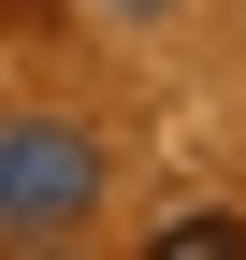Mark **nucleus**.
<instances>
[{
  "instance_id": "nucleus-1",
  "label": "nucleus",
  "mask_w": 246,
  "mask_h": 260,
  "mask_svg": "<svg viewBox=\"0 0 246 260\" xmlns=\"http://www.w3.org/2000/svg\"><path fill=\"white\" fill-rule=\"evenodd\" d=\"M102 203V130L73 116H0V246H58Z\"/></svg>"
},
{
  "instance_id": "nucleus-2",
  "label": "nucleus",
  "mask_w": 246,
  "mask_h": 260,
  "mask_svg": "<svg viewBox=\"0 0 246 260\" xmlns=\"http://www.w3.org/2000/svg\"><path fill=\"white\" fill-rule=\"evenodd\" d=\"M160 260H246V232H232V217H174Z\"/></svg>"
},
{
  "instance_id": "nucleus-3",
  "label": "nucleus",
  "mask_w": 246,
  "mask_h": 260,
  "mask_svg": "<svg viewBox=\"0 0 246 260\" xmlns=\"http://www.w3.org/2000/svg\"><path fill=\"white\" fill-rule=\"evenodd\" d=\"M87 15H116V29H160V15H174V0H87Z\"/></svg>"
},
{
  "instance_id": "nucleus-4",
  "label": "nucleus",
  "mask_w": 246,
  "mask_h": 260,
  "mask_svg": "<svg viewBox=\"0 0 246 260\" xmlns=\"http://www.w3.org/2000/svg\"><path fill=\"white\" fill-rule=\"evenodd\" d=\"M15 260H58V246H15Z\"/></svg>"
}]
</instances>
